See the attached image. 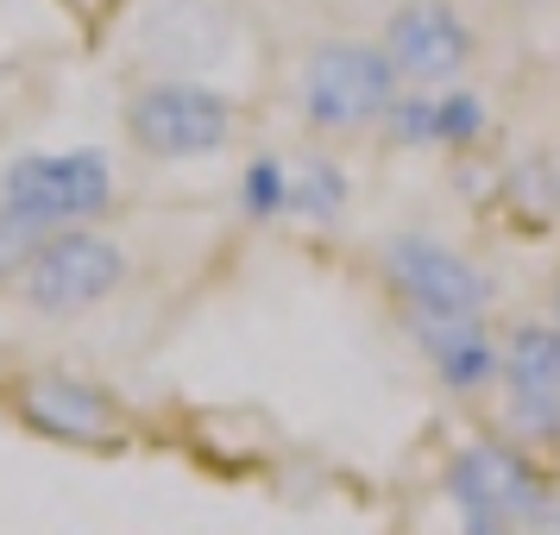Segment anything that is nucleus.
I'll list each match as a JSON object with an SVG mask.
<instances>
[{
	"label": "nucleus",
	"mask_w": 560,
	"mask_h": 535,
	"mask_svg": "<svg viewBox=\"0 0 560 535\" xmlns=\"http://www.w3.org/2000/svg\"><path fill=\"white\" fill-rule=\"evenodd\" d=\"M397 95H404V77H397V63L378 38H322L303 57V77H296L303 120L322 139L378 132Z\"/></svg>",
	"instance_id": "obj_1"
},
{
	"label": "nucleus",
	"mask_w": 560,
	"mask_h": 535,
	"mask_svg": "<svg viewBox=\"0 0 560 535\" xmlns=\"http://www.w3.org/2000/svg\"><path fill=\"white\" fill-rule=\"evenodd\" d=\"M120 196V177L107 152L70 146V152H20L0 164V208L26 214L32 228H95Z\"/></svg>",
	"instance_id": "obj_2"
},
{
	"label": "nucleus",
	"mask_w": 560,
	"mask_h": 535,
	"mask_svg": "<svg viewBox=\"0 0 560 535\" xmlns=\"http://www.w3.org/2000/svg\"><path fill=\"white\" fill-rule=\"evenodd\" d=\"M233 132H240V107L202 77H152L127 95V139L158 164L228 152Z\"/></svg>",
	"instance_id": "obj_3"
},
{
	"label": "nucleus",
	"mask_w": 560,
	"mask_h": 535,
	"mask_svg": "<svg viewBox=\"0 0 560 535\" xmlns=\"http://www.w3.org/2000/svg\"><path fill=\"white\" fill-rule=\"evenodd\" d=\"M132 278V253L107 228H57L38 240L32 265L20 271V303L38 315H89L107 296H120Z\"/></svg>",
	"instance_id": "obj_4"
},
{
	"label": "nucleus",
	"mask_w": 560,
	"mask_h": 535,
	"mask_svg": "<svg viewBox=\"0 0 560 535\" xmlns=\"http://www.w3.org/2000/svg\"><path fill=\"white\" fill-rule=\"evenodd\" d=\"M378 283L397 296V309L422 315H491L498 296L491 271L441 233H390L378 246Z\"/></svg>",
	"instance_id": "obj_5"
},
{
	"label": "nucleus",
	"mask_w": 560,
	"mask_h": 535,
	"mask_svg": "<svg viewBox=\"0 0 560 535\" xmlns=\"http://www.w3.org/2000/svg\"><path fill=\"white\" fill-rule=\"evenodd\" d=\"M447 498L459 504V516H504L529 535V523L560 491L529 460V447H516L510 434H479V441L454 447V460H447Z\"/></svg>",
	"instance_id": "obj_6"
},
{
	"label": "nucleus",
	"mask_w": 560,
	"mask_h": 535,
	"mask_svg": "<svg viewBox=\"0 0 560 535\" xmlns=\"http://www.w3.org/2000/svg\"><path fill=\"white\" fill-rule=\"evenodd\" d=\"M378 45L390 51L404 89H454V82H466L472 51H479V38L454 0H397L384 13Z\"/></svg>",
	"instance_id": "obj_7"
},
{
	"label": "nucleus",
	"mask_w": 560,
	"mask_h": 535,
	"mask_svg": "<svg viewBox=\"0 0 560 535\" xmlns=\"http://www.w3.org/2000/svg\"><path fill=\"white\" fill-rule=\"evenodd\" d=\"M13 409L26 429L51 434L63 447H102L107 454L132 434L120 397L95 379H77V372H26L13 384Z\"/></svg>",
	"instance_id": "obj_8"
},
{
	"label": "nucleus",
	"mask_w": 560,
	"mask_h": 535,
	"mask_svg": "<svg viewBox=\"0 0 560 535\" xmlns=\"http://www.w3.org/2000/svg\"><path fill=\"white\" fill-rule=\"evenodd\" d=\"M404 334L447 397H485V391H498L504 334L491 328L485 315H422V309H404Z\"/></svg>",
	"instance_id": "obj_9"
},
{
	"label": "nucleus",
	"mask_w": 560,
	"mask_h": 535,
	"mask_svg": "<svg viewBox=\"0 0 560 535\" xmlns=\"http://www.w3.org/2000/svg\"><path fill=\"white\" fill-rule=\"evenodd\" d=\"M504 397H560V328L555 322H516L504 328Z\"/></svg>",
	"instance_id": "obj_10"
},
{
	"label": "nucleus",
	"mask_w": 560,
	"mask_h": 535,
	"mask_svg": "<svg viewBox=\"0 0 560 535\" xmlns=\"http://www.w3.org/2000/svg\"><path fill=\"white\" fill-rule=\"evenodd\" d=\"M353 202V177L328 152H296L290 158V221L303 228H334Z\"/></svg>",
	"instance_id": "obj_11"
},
{
	"label": "nucleus",
	"mask_w": 560,
	"mask_h": 535,
	"mask_svg": "<svg viewBox=\"0 0 560 535\" xmlns=\"http://www.w3.org/2000/svg\"><path fill=\"white\" fill-rule=\"evenodd\" d=\"M491 127H498V114L479 89H466V82L434 89V146L441 152H472V146L491 139Z\"/></svg>",
	"instance_id": "obj_12"
},
{
	"label": "nucleus",
	"mask_w": 560,
	"mask_h": 535,
	"mask_svg": "<svg viewBox=\"0 0 560 535\" xmlns=\"http://www.w3.org/2000/svg\"><path fill=\"white\" fill-rule=\"evenodd\" d=\"M240 214L253 228H271V221H290V158L258 152L246 171H240V189H233Z\"/></svg>",
	"instance_id": "obj_13"
},
{
	"label": "nucleus",
	"mask_w": 560,
	"mask_h": 535,
	"mask_svg": "<svg viewBox=\"0 0 560 535\" xmlns=\"http://www.w3.org/2000/svg\"><path fill=\"white\" fill-rule=\"evenodd\" d=\"M504 434L516 447H560V397H504Z\"/></svg>",
	"instance_id": "obj_14"
},
{
	"label": "nucleus",
	"mask_w": 560,
	"mask_h": 535,
	"mask_svg": "<svg viewBox=\"0 0 560 535\" xmlns=\"http://www.w3.org/2000/svg\"><path fill=\"white\" fill-rule=\"evenodd\" d=\"M38 240H45V228H32L26 214L0 208V283H20V271H26L32 253H38Z\"/></svg>",
	"instance_id": "obj_15"
},
{
	"label": "nucleus",
	"mask_w": 560,
	"mask_h": 535,
	"mask_svg": "<svg viewBox=\"0 0 560 535\" xmlns=\"http://www.w3.org/2000/svg\"><path fill=\"white\" fill-rule=\"evenodd\" d=\"M548 322L560 328V278H555V290H548Z\"/></svg>",
	"instance_id": "obj_16"
},
{
	"label": "nucleus",
	"mask_w": 560,
	"mask_h": 535,
	"mask_svg": "<svg viewBox=\"0 0 560 535\" xmlns=\"http://www.w3.org/2000/svg\"><path fill=\"white\" fill-rule=\"evenodd\" d=\"M510 7H548V0H510Z\"/></svg>",
	"instance_id": "obj_17"
}]
</instances>
